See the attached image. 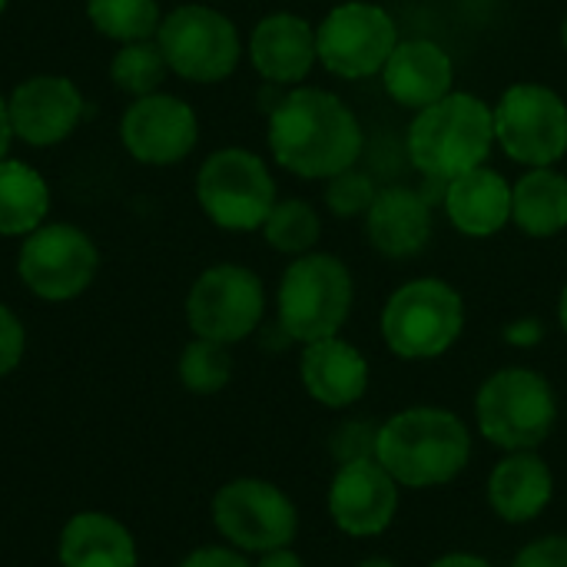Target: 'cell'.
<instances>
[{
	"label": "cell",
	"instance_id": "5b68a950",
	"mask_svg": "<svg viewBox=\"0 0 567 567\" xmlns=\"http://www.w3.org/2000/svg\"><path fill=\"white\" fill-rule=\"evenodd\" d=\"M352 309V276L326 252L296 259L279 286V326L296 342L339 336Z\"/></svg>",
	"mask_w": 567,
	"mask_h": 567
},
{
	"label": "cell",
	"instance_id": "277c9868",
	"mask_svg": "<svg viewBox=\"0 0 567 567\" xmlns=\"http://www.w3.org/2000/svg\"><path fill=\"white\" fill-rule=\"evenodd\" d=\"M482 435L505 452H535L555 429L558 402L545 375L532 369L495 372L475 399Z\"/></svg>",
	"mask_w": 567,
	"mask_h": 567
},
{
	"label": "cell",
	"instance_id": "9c48e42d",
	"mask_svg": "<svg viewBox=\"0 0 567 567\" xmlns=\"http://www.w3.org/2000/svg\"><path fill=\"white\" fill-rule=\"evenodd\" d=\"M156 43L169 70L193 83L226 80L239 63V33L233 20L203 3H186L166 13Z\"/></svg>",
	"mask_w": 567,
	"mask_h": 567
},
{
	"label": "cell",
	"instance_id": "d6a6232c",
	"mask_svg": "<svg viewBox=\"0 0 567 567\" xmlns=\"http://www.w3.org/2000/svg\"><path fill=\"white\" fill-rule=\"evenodd\" d=\"M179 567H249V561L236 548L209 545V548H196Z\"/></svg>",
	"mask_w": 567,
	"mask_h": 567
},
{
	"label": "cell",
	"instance_id": "7a4b0ae2",
	"mask_svg": "<svg viewBox=\"0 0 567 567\" xmlns=\"http://www.w3.org/2000/svg\"><path fill=\"white\" fill-rule=\"evenodd\" d=\"M472 455L465 422L449 409H405L375 432V462L405 488H435L462 475Z\"/></svg>",
	"mask_w": 567,
	"mask_h": 567
},
{
	"label": "cell",
	"instance_id": "f35d334b",
	"mask_svg": "<svg viewBox=\"0 0 567 567\" xmlns=\"http://www.w3.org/2000/svg\"><path fill=\"white\" fill-rule=\"evenodd\" d=\"M561 40H565V47H567V17H565V23H561Z\"/></svg>",
	"mask_w": 567,
	"mask_h": 567
},
{
	"label": "cell",
	"instance_id": "603a6c76",
	"mask_svg": "<svg viewBox=\"0 0 567 567\" xmlns=\"http://www.w3.org/2000/svg\"><path fill=\"white\" fill-rule=\"evenodd\" d=\"M445 209L465 236H492L512 219V186L495 169H472L449 183Z\"/></svg>",
	"mask_w": 567,
	"mask_h": 567
},
{
	"label": "cell",
	"instance_id": "f1b7e54d",
	"mask_svg": "<svg viewBox=\"0 0 567 567\" xmlns=\"http://www.w3.org/2000/svg\"><path fill=\"white\" fill-rule=\"evenodd\" d=\"M266 243L279 252H309L319 243V216L309 203L302 199H286L276 203L269 219L262 223Z\"/></svg>",
	"mask_w": 567,
	"mask_h": 567
},
{
	"label": "cell",
	"instance_id": "ba28073f",
	"mask_svg": "<svg viewBox=\"0 0 567 567\" xmlns=\"http://www.w3.org/2000/svg\"><path fill=\"white\" fill-rule=\"evenodd\" d=\"M216 532L239 551H279L289 548L299 532L296 505L282 488L262 478H236L213 498Z\"/></svg>",
	"mask_w": 567,
	"mask_h": 567
},
{
	"label": "cell",
	"instance_id": "484cf974",
	"mask_svg": "<svg viewBox=\"0 0 567 567\" xmlns=\"http://www.w3.org/2000/svg\"><path fill=\"white\" fill-rule=\"evenodd\" d=\"M90 23L120 43H136L156 37L163 17L156 0H86Z\"/></svg>",
	"mask_w": 567,
	"mask_h": 567
},
{
	"label": "cell",
	"instance_id": "30bf717a",
	"mask_svg": "<svg viewBox=\"0 0 567 567\" xmlns=\"http://www.w3.org/2000/svg\"><path fill=\"white\" fill-rule=\"evenodd\" d=\"M100 252L93 239L66 223H50L33 229L17 259V272L23 286L47 302L76 299L96 276Z\"/></svg>",
	"mask_w": 567,
	"mask_h": 567
},
{
	"label": "cell",
	"instance_id": "7c38bea8",
	"mask_svg": "<svg viewBox=\"0 0 567 567\" xmlns=\"http://www.w3.org/2000/svg\"><path fill=\"white\" fill-rule=\"evenodd\" d=\"M266 309V292L256 272L243 266L206 269L186 299V319L196 339H213L233 346L256 332Z\"/></svg>",
	"mask_w": 567,
	"mask_h": 567
},
{
	"label": "cell",
	"instance_id": "8d00e7d4",
	"mask_svg": "<svg viewBox=\"0 0 567 567\" xmlns=\"http://www.w3.org/2000/svg\"><path fill=\"white\" fill-rule=\"evenodd\" d=\"M359 567H399L395 561H389V558H369V561H362Z\"/></svg>",
	"mask_w": 567,
	"mask_h": 567
},
{
	"label": "cell",
	"instance_id": "e0dca14e",
	"mask_svg": "<svg viewBox=\"0 0 567 567\" xmlns=\"http://www.w3.org/2000/svg\"><path fill=\"white\" fill-rule=\"evenodd\" d=\"M306 392L329 409H349L355 405L369 389V362L365 355L342 342L339 336L309 342L299 362Z\"/></svg>",
	"mask_w": 567,
	"mask_h": 567
},
{
	"label": "cell",
	"instance_id": "1f68e13d",
	"mask_svg": "<svg viewBox=\"0 0 567 567\" xmlns=\"http://www.w3.org/2000/svg\"><path fill=\"white\" fill-rule=\"evenodd\" d=\"M512 567H567V538L565 535H548L532 542Z\"/></svg>",
	"mask_w": 567,
	"mask_h": 567
},
{
	"label": "cell",
	"instance_id": "4316f807",
	"mask_svg": "<svg viewBox=\"0 0 567 567\" xmlns=\"http://www.w3.org/2000/svg\"><path fill=\"white\" fill-rule=\"evenodd\" d=\"M169 63L159 50V43L153 40H136V43H123L120 53L110 63V80L116 83V90L130 93V96H150L159 90L163 76H166Z\"/></svg>",
	"mask_w": 567,
	"mask_h": 567
},
{
	"label": "cell",
	"instance_id": "3957f363",
	"mask_svg": "<svg viewBox=\"0 0 567 567\" xmlns=\"http://www.w3.org/2000/svg\"><path fill=\"white\" fill-rule=\"evenodd\" d=\"M495 140V113L472 93H449L419 110L409 130V153L432 183H452L478 169Z\"/></svg>",
	"mask_w": 567,
	"mask_h": 567
},
{
	"label": "cell",
	"instance_id": "52a82bcc",
	"mask_svg": "<svg viewBox=\"0 0 567 567\" xmlns=\"http://www.w3.org/2000/svg\"><path fill=\"white\" fill-rule=\"evenodd\" d=\"M203 213L223 229H259L276 206V183L266 163L246 150L213 153L196 176Z\"/></svg>",
	"mask_w": 567,
	"mask_h": 567
},
{
	"label": "cell",
	"instance_id": "ab89813d",
	"mask_svg": "<svg viewBox=\"0 0 567 567\" xmlns=\"http://www.w3.org/2000/svg\"><path fill=\"white\" fill-rule=\"evenodd\" d=\"M3 7H7V0H0V13H3Z\"/></svg>",
	"mask_w": 567,
	"mask_h": 567
},
{
	"label": "cell",
	"instance_id": "2e32d148",
	"mask_svg": "<svg viewBox=\"0 0 567 567\" xmlns=\"http://www.w3.org/2000/svg\"><path fill=\"white\" fill-rule=\"evenodd\" d=\"M13 136L30 146H53L73 133L83 116V96L66 76L40 73L23 80L7 100Z\"/></svg>",
	"mask_w": 567,
	"mask_h": 567
},
{
	"label": "cell",
	"instance_id": "9a60e30c",
	"mask_svg": "<svg viewBox=\"0 0 567 567\" xmlns=\"http://www.w3.org/2000/svg\"><path fill=\"white\" fill-rule=\"evenodd\" d=\"M399 512V482L375 458H346L329 485V515L352 538L382 535Z\"/></svg>",
	"mask_w": 567,
	"mask_h": 567
},
{
	"label": "cell",
	"instance_id": "74e56055",
	"mask_svg": "<svg viewBox=\"0 0 567 567\" xmlns=\"http://www.w3.org/2000/svg\"><path fill=\"white\" fill-rule=\"evenodd\" d=\"M558 316H561V326H565V332H567V286H565V292H561V306H558Z\"/></svg>",
	"mask_w": 567,
	"mask_h": 567
},
{
	"label": "cell",
	"instance_id": "d6986e66",
	"mask_svg": "<svg viewBox=\"0 0 567 567\" xmlns=\"http://www.w3.org/2000/svg\"><path fill=\"white\" fill-rule=\"evenodd\" d=\"M249 56L269 83H299L316 63V33L296 13H272L256 23Z\"/></svg>",
	"mask_w": 567,
	"mask_h": 567
},
{
	"label": "cell",
	"instance_id": "d4e9b609",
	"mask_svg": "<svg viewBox=\"0 0 567 567\" xmlns=\"http://www.w3.org/2000/svg\"><path fill=\"white\" fill-rule=\"evenodd\" d=\"M512 216L528 236H555L567 226V179L542 166L512 193Z\"/></svg>",
	"mask_w": 567,
	"mask_h": 567
},
{
	"label": "cell",
	"instance_id": "8992f818",
	"mask_svg": "<svg viewBox=\"0 0 567 567\" xmlns=\"http://www.w3.org/2000/svg\"><path fill=\"white\" fill-rule=\"evenodd\" d=\"M465 329L462 296L442 279H415L392 292L382 312V336L402 359H435Z\"/></svg>",
	"mask_w": 567,
	"mask_h": 567
},
{
	"label": "cell",
	"instance_id": "8fae6325",
	"mask_svg": "<svg viewBox=\"0 0 567 567\" xmlns=\"http://www.w3.org/2000/svg\"><path fill=\"white\" fill-rule=\"evenodd\" d=\"M399 43L395 20L365 0H349L322 20L316 30V56L336 76L359 80L385 66Z\"/></svg>",
	"mask_w": 567,
	"mask_h": 567
},
{
	"label": "cell",
	"instance_id": "7402d4cb",
	"mask_svg": "<svg viewBox=\"0 0 567 567\" xmlns=\"http://www.w3.org/2000/svg\"><path fill=\"white\" fill-rule=\"evenodd\" d=\"M63 567H136V542L123 522L103 512H80L60 532Z\"/></svg>",
	"mask_w": 567,
	"mask_h": 567
},
{
	"label": "cell",
	"instance_id": "4dcf8cb0",
	"mask_svg": "<svg viewBox=\"0 0 567 567\" xmlns=\"http://www.w3.org/2000/svg\"><path fill=\"white\" fill-rule=\"evenodd\" d=\"M23 346H27V336H23L20 319L7 306H0V379L10 375L20 365Z\"/></svg>",
	"mask_w": 567,
	"mask_h": 567
},
{
	"label": "cell",
	"instance_id": "836d02e7",
	"mask_svg": "<svg viewBox=\"0 0 567 567\" xmlns=\"http://www.w3.org/2000/svg\"><path fill=\"white\" fill-rule=\"evenodd\" d=\"M256 567H306V565H302V558H299L296 551L279 548V551H266V555H262V561H259Z\"/></svg>",
	"mask_w": 567,
	"mask_h": 567
},
{
	"label": "cell",
	"instance_id": "44dd1931",
	"mask_svg": "<svg viewBox=\"0 0 567 567\" xmlns=\"http://www.w3.org/2000/svg\"><path fill=\"white\" fill-rule=\"evenodd\" d=\"M369 239L379 252L392 259H405L425 249L432 233L429 199L415 189H382L369 206Z\"/></svg>",
	"mask_w": 567,
	"mask_h": 567
},
{
	"label": "cell",
	"instance_id": "e575fe53",
	"mask_svg": "<svg viewBox=\"0 0 567 567\" xmlns=\"http://www.w3.org/2000/svg\"><path fill=\"white\" fill-rule=\"evenodd\" d=\"M432 567H495L492 561L478 558V555H445L439 558Z\"/></svg>",
	"mask_w": 567,
	"mask_h": 567
},
{
	"label": "cell",
	"instance_id": "83f0119b",
	"mask_svg": "<svg viewBox=\"0 0 567 567\" xmlns=\"http://www.w3.org/2000/svg\"><path fill=\"white\" fill-rule=\"evenodd\" d=\"M233 379V355L223 342L193 339L179 355V382L196 395L223 392Z\"/></svg>",
	"mask_w": 567,
	"mask_h": 567
},
{
	"label": "cell",
	"instance_id": "ffe728a7",
	"mask_svg": "<svg viewBox=\"0 0 567 567\" xmlns=\"http://www.w3.org/2000/svg\"><path fill=\"white\" fill-rule=\"evenodd\" d=\"M555 495V478L535 452H508L488 478V502L508 525L538 518Z\"/></svg>",
	"mask_w": 567,
	"mask_h": 567
},
{
	"label": "cell",
	"instance_id": "5bb4252c",
	"mask_svg": "<svg viewBox=\"0 0 567 567\" xmlns=\"http://www.w3.org/2000/svg\"><path fill=\"white\" fill-rule=\"evenodd\" d=\"M126 153L146 166H173L186 159L199 140V123L189 103L169 93L140 96L120 120Z\"/></svg>",
	"mask_w": 567,
	"mask_h": 567
},
{
	"label": "cell",
	"instance_id": "ac0fdd59",
	"mask_svg": "<svg viewBox=\"0 0 567 567\" xmlns=\"http://www.w3.org/2000/svg\"><path fill=\"white\" fill-rule=\"evenodd\" d=\"M385 90L395 103L425 110L449 96L452 90V60L432 40H405L395 43L392 56L382 66Z\"/></svg>",
	"mask_w": 567,
	"mask_h": 567
},
{
	"label": "cell",
	"instance_id": "cb8c5ba5",
	"mask_svg": "<svg viewBox=\"0 0 567 567\" xmlns=\"http://www.w3.org/2000/svg\"><path fill=\"white\" fill-rule=\"evenodd\" d=\"M50 189L43 176L17 159H0V236H30L43 226Z\"/></svg>",
	"mask_w": 567,
	"mask_h": 567
},
{
	"label": "cell",
	"instance_id": "d590c367",
	"mask_svg": "<svg viewBox=\"0 0 567 567\" xmlns=\"http://www.w3.org/2000/svg\"><path fill=\"white\" fill-rule=\"evenodd\" d=\"M10 140H13V126H10V113H7V100L0 96V159H7V150H10Z\"/></svg>",
	"mask_w": 567,
	"mask_h": 567
},
{
	"label": "cell",
	"instance_id": "f546056e",
	"mask_svg": "<svg viewBox=\"0 0 567 567\" xmlns=\"http://www.w3.org/2000/svg\"><path fill=\"white\" fill-rule=\"evenodd\" d=\"M375 186L365 173L359 169H342L336 176H329V189H326V203L329 209L339 216V219H349V216H359V213H369V206L375 203Z\"/></svg>",
	"mask_w": 567,
	"mask_h": 567
},
{
	"label": "cell",
	"instance_id": "4fadbf2b",
	"mask_svg": "<svg viewBox=\"0 0 567 567\" xmlns=\"http://www.w3.org/2000/svg\"><path fill=\"white\" fill-rule=\"evenodd\" d=\"M495 136L525 166H551L567 150L565 100L538 83L512 86L495 106Z\"/></svg>",
	"mask_w": 567,
	"mask_h": 567
},
{
	"label": "cell",
	"instance_id": "6da1fadb",
	"mask_svg": "<svg viewBox=\"0 0 567 567\" xmlns=\"http://www.w3.org/2000/svg\"><path fill=\"white\" fill-rule=\"evenodd\" d=\"M269 150L296 176L329 179L355 166L362 130L355 113L326 90H292L269 116Z\"/></svg>",
	"mask_w": 567,
	"mask_h": 567
}]
</instances>
